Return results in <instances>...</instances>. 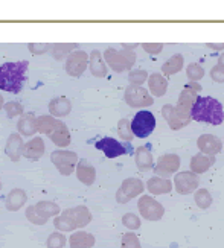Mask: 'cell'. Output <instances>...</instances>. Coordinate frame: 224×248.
<instances>
[{"label":"cell","mask_w":224,"mask_h":248,"mask_svg":"<svg viewBox=\"0 0 224 248\" xmlns=\"http://www.w3.org/2000/svg\"><path fill=\"white\" fill-rule=\"evenodd\" d=\"M142 190V183L139 180H128L124 183V186L121 187L119 193H117V201L121 204L127 202L130 198L137 195L139 192Z\"/></svg>","instance_id":"30bf717a"},{"label":"cell","mask_w":224,"mask_h":248,"mask_svg":"<svg viewBox=\"0 0 224 248\" xmlns=\"http://www.w3.org/2000/svg\"><path fill=\"white\" fill-rule=\"evenodd\" d=\"M195 204L201 209V210H206L212 206V195L208 189H198L195 192V198H194Z\"/></svg>","instance_id":"5bb4252c"},{"label":"cell","mask_w":224,"mask_h":248,"mask_svg":"<svg viewBox=\"0 0 224 248\" xmlns=\"http://www.w3.org/2000/svg\"><path fill=\"white\" fill-rule=\"evenodd\" d=\"M96 149L102 151L107 158H116L124 154H134V149L130 142H119L113 137H104L98 142H90Z\"/></svg>","instance_id":"3957f363"},{"label":"cell","mask_w":224,"mask_h":248,"mask_svg":"<svg viewBox=\"0 0 224 248\" xmlns=\"http://www.w3.org/2000/svg\"><path fill=\"white\" fill-rule=\"evenodd\" d=\"M200 185V177L194 172H180L174 178L176 190L180 195H189L194 192Z\"/></svg>","instance_id":"5b68a950"},{"label":"cell","mask_w":224,"mask_h":248,"mask_svg":"<svg viewBox=\"0 0 224 248\" xmlns=\"http://www.w3.org/2000/svg\"><path fill=\"white\" fill-rule=\"evenodd\" d=\"M212 165H215V157L198 153L191 158V172H194L197 175L205 174V172H208L210 169Z\"/></svg>","instance_id":"9c48e42d"},{"label":"cell","mask_w":224,"mask_h":248,"mask_svg":"<svg viewBox=\"0 0 224 248\" xmlns=\"http://www.w3.org/2000/svg\"><path fill=\"white\" fill-rule=\"evenodd\" d=\"M127 101L131 107H142V105H151L153 101L142 89H130L127 93Z\"/></svg>","instance_id":"8fae6325"},{"label":"cell","mask_w":224,"mask_h":248,"mask_svg":"<svg viewBox=\"0 0 224 248\" xmlns=\"http://www.w3.org/2000/svg\"><path fill=\"white\" fill-rule=\"evenodd\" d=\"M28 61L5 62L0 66V90L8 93H20L28 81Z\"/></svg>","instance_id":"7a4b0ae2"},{"label":"cell","mask_w":224,"mask_h":248,"mask_svg":"<svg viewBox=\"0 0 224 248\" xmlns=\"http://www.w3.org/2000/svg\"><path fill=\"white\" fill-rule=\"evenodd\" d=\"M139 210H141L142 217L146 218L148 221H159L165 213V209L162 204H159L151 197L141 198V201H139Z\"/></svg>","instance_id":"8992f818"},{"label":"cell","mask_w":224,"mask_h":248,"mask_svg":"<svg viewBox=\"0 0 224 248\" xmlns=\"http://www.w3.org/2000/svg\"><path fill=\"white\" fill-rule=\"evenodd\" d=\"M121 248H141V242H139L137 236L134 233H127L122 238Z\"/></svg>","instance_id":"ffe728a7"},{"label":"cell","mask_w":224,"mask_h":248,"mask_svg":"<svg viewBox=\"0 0 224 248\" xmlns=\"http://www.w3.org/2000/svg\"><path fill=\"white\" fill-rule=\"evenodd\" d=\"M131 133L139 139H146L156 128V117L151 111L141 110L130 124Z\"/></svg>","instance_id":"277c9868"},{"label":"cell","mask_w":224,"mask_h":248,"mask_svg":"<svg viewBox=\"0 0 224 248\" xmlns=\"http://www.w3.org/2000/svg\"><path fill=\"white\" fill-rule=\"evenodd\" d=\"M130 79L131 81H136V82H142V81L146 79V75H145V72H136V73L131 75Z\"/></svg>","instance_id":"d4e9b609"},{"label":"cell","mask_w":224,"mask_h":248,"mask_svg":"<svg viewBox=\"0 0 224 248\" xmlns=\"http://www.w3.org/2000/svg\"><path fill=\"white\" fill-rule=\"evenodd\" d=\"M72 248H89L93 245V236L87 233H78L72 236Z\"/></svg>","instance_id":"e0dca14e"},{"label":"cell","mask_w":224,"mask_h":248,"mask_svg":"<svg viewBox=\"0 0 224 248\" xmlns=\"http://www.w3.org/2000/svg\"><path fill=\"white\" fill-rule=\"evenodd\" d=\"M186 75L191 79V82H198L203 77H205V69H203L198 62H191L186 69Z\"/></svg>","instance_id":"d6986e66"},{"label":"cell","mask_w":224,"mask_h":248,"mask_svg":"<svg viewBox=\"0 0 224 248\" xmlns=\"http://www.w3.org/2000/svg\"><path fill=\"white\" fill-rule=\"evenodd\" d=\"M136 160H137V165L141 169H149L153 166V158L149 151L146 148H139L137 153H136Z\"/></svg>","instance_id":"ac0fdd59"},{"label":"cell","mask_w":224,"mask_h":248,"mask_svg":"<svg viewBox=\"0 0 224 248\" xmlns=\"http://www.w3.org/2000/svg\"><path fill=\"white\" fill-rule=\"evenodd\" d=\"M119 134L122 139H125V142H130V139H131V128H130V122L128 121H121L119 122Z\"/></svg>","instance_id":"7402d4cb"},{"label":"cell","mask_w":224,"mask_h":248,"mask_svg":"<svg viewBox=\"0 0 224 248\" xmlns=\"http://www.w3.org/2000/svg\"><path fill=\"white\" fill-rule=\"evenodd\" d=\"M197 146L201 154L215 157L223 149V142L221 139L213 136V134H201L197 140Z\"/></svg>","instance_id":"52a82bcc"},{"label":"cell","mask_w":224,"mask_h":248,"mask_svg":"<svg viewBox=\"0 0 224 248\" xmlns=\"http://www.w3.org/2000/svg\"><path fill=\"white\" fill-rule=\"evenodd\" d=\"M122 222L127 225L128 229H133V230H137L139 227H141V221H139V218L134 217L133 213H127L122 218Z\"/></svg>","instance_id":"44dd1931"},{"label":"cell","mask_w":224,"mask_h":248,"mask_svg":"<svg viewBox=\"0 0 224 248\" xmlns=\"http://www.w3.org/2000/svg\"><path fill=\"white\" fill-rule=\"evenodd\" d=\"M148 189L153 193H166L171 192V181L162 178H153L148 183Z\"/></svg>","instance_id":"2e32d148"},{"label":"cell","mask_w":224,"mask_h":248,"mask_svg":"<svg viewBox=\"0 0 224 248\" xmlns=\"http://www.w3.org/2000/svg\"><path fill=\"white\" fill-rule=\"evenodd\" d=\"M181 69H183V55H180V53H177V55H174L169 61H166V62L163 64V72H165L166 75L177 73V72H180Z\"/></svg>","instance_id":"4fadbf2b"},{"label":"cell","mask_w":224,"mask_h":248,"mask_svg":"<svg viewBox=\"0 0 224 248\" xmlns=\"http://www.w3.org/2000/svg\"><path fill=\"white\" fill-rule=\"evenodd\" d=\"M180 166V158L178 155L176 154H168V155H163L159 161V166L156 168V172L159 175L162 177H168L171 175L173 172H176Z\"/></svg>","instance_id":"ba28073f"},{"label":"cell","mask_w":224,"mask_h":248,"mask_svg":"<svg viewBox=\"0 0 224 248\" xmlns=\"http://www.w3.org/2000/svg\"><path fill=\"white\" fill-rule=\"evenodd\" d=\"M206 46L209 49H213V50H223L224 49V43H218V45H215V43H208Z\"/></svg>","instance_id":"4316f807"},{"label":"cell","mask_w":224,"mask_h":248,"mask_svg":"<svg viewBox=\"0 0 224 248\" xmlns=\"http://www.w3.org/2000/svg\"><path fill=\"white\" fill-rule=\"evenodd\" d=\"M191 121L215 126L221 125L224 122L223 104L215 98H210V96H197L191 108Z\"/></svg>","instance_id":"6da1fadb"},{"label":"cell","mask_w":224,"mask_h":248,"mask_svg":"<svg viewBox=\"0 0 224 248\" xmlns=\"http://www.w3.org/2000/svg\"><path fill=\"white\" fill-rule=\"evenodd\" d=\"M210 78L215 81V82L223 84L224 82V67L218 66V64H217L215 67H212V70H210Z\"/></svg>","instance_id":"603a6c76"},{"label":"cell","mask_w":224,"mask_h":248,"mask_svg":"<svg viewBox=\"0 0 224 248\" xmlns=\"http://www.w3.org/2000/svg\"><path fill=\"white\" fill-rule=\"evenodd\" d=\"M63 245H64V236L61 234H52L48 241L49 248H61Z\"/></svg>","instance_id":"cb8c5ba5"},{"label":"cell","mask_w":224,"mask_h":248,"mask_svg":"<svg viewBox=\"0 0 224 248\" xmlns=\"http://www.w3.org/2000/svg\"><path fill=\"white\" fill-rule=\"evenodd\" d=\"M163 116H165V119L168 121L169 126L173 128V129H180V128H183V126L188 125V124L177 114V111H176L174 107H171V105H165V107H163Z\"/></svg>","instance_id":"7c38bea8"},{"label":"cell","mask_w":224,"mask_h":248,"mask_svg":"<svg viewBox=\"0 0 224 248\" xmlns=\"http://www.w3.org/2000/svg\"><path fill=\"white\" fill-rule=\"evenodd\" d=\"M144 47H145V50H148V52H151V53H156V52H160L162 50V45H144Z\"/></svg>","instance_id":"484cf974"},{"label":"cell","mask_w":224,"mask_h":248,"mask_svg":"<svg viewBox=\"0 0 224 248\" xmlns=\"http://www.w3.org/2000/svg\"><path fill=\"white\" fill-rule=\"evenodd\" d=\"M149 89L156 96H163L166 92V81L160 77V75L154 73L151 79H149Z\"/></svg>","instance_id":"9a60e30c"},{"label":"cell","mask_w":224,"mask_h":248,"mask_svg":"<svg viewBox=\"0 0 224 248\" xmlns=\"http://www.w3.org/2000/svg\"><path fill=\"white\" fill-rule=\"evenodd\" d=\"M218 66L224 67V53H221V55H220V58H218Z\"/></svg>","instance_id":"83f0119b"}]
</instances>
